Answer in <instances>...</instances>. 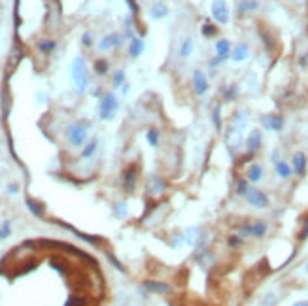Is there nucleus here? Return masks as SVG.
I'll list each match as a JSON object with an SVG mask.
<instances>
[{
	"label": "nucleus",
	"mask_w": 308,
	"mask_h": 306,
	"mask_svg": "<svg viewBox=\"0 0 308 306\" xmlns=\"http://www.w3.org/2000/svg\"><path fill=\"white\" fill-rule=\"evenodd\" d=\"M276 174L282 178V180H290L291 176H293V167L288 165L286 161H276Z\"/></svg>",
	"instance_id": "obj_18"
},
{
	"label": "nucleus",
	"mask_w": 308,
	"mask_h": 306,
	"mask_svg": "<svg viewBox=\"0 0 308 306\" xmlns=\"http://www.w3.org/2000/svg\"><path fill=\"white\" fill-rule=\"evenodd\" d=\"M137 180H138V169L135 167V165L127 167L125 174H123V184H125V191L133 193V191H135V187H137Z\"/></svg>",
	"instance_id": "obj_12"
},
{
	"label": "nucleus",
	"mask_w": 308,
	"mask_h": 306,
	"mask_svg": "<svg viewBox=\"0 0 308 306\" xmlns=\"http://www.w3.org/2000/svg\"><path fill=\"white\" fill-rule=\"evenodd\" d=\"M171 306H174V305H171Z\"/></svg>",
	"instance_id": "obj_46"
},
{
	"label": "nucleus",
	"mask_w": 308,
	"mask_h": 306,
	"mask_svg": "<svg viewBox=\"0 0 308 306\" xmlns=\"http://www.w3.org/2000/svg\"><path fill=\"white\" fill-rule=\"evenodd\" d=\"M97 148H99V140L93 138L89 144H86V148L82 150V159H91L95 155V152H97Z\"/></svg>",
	"instance_id": "obj_26"
},
{
	"label": "nucleus",
	"mask_w": 308,
	"mask_h": 306,
	"mask_svg": "<svg viewBox=\"0 0 308 306\" xmlns=\"http://www.w3.org/2000/svg\"><path fill=\"white\" fill-rule=\"evenodd\" d=\"M159 138H161L159 129L150 127V129H148V133H146V140H148V144H150L152 148H157V146H159Z\"/></svg>",
	"instance_id": "obj_27"
},
{
	"label": "nucleus",
	"mask_w": 308,
	"mask_h": 306,
	"mask_svg": "<svg viewBox=\"0 0 308 306\" xmlns=\"http://www.w3.org/2000/svg\"><path fill=\"white\" fill-rule=\"evenodd\" d=\"M152 17L154 19H163V17L169 16V6L163 2V0H159V2H155L154 6H152Z\"/></svg>",
	"instance_id": "obj_20"
},
{
	"label": "nucleus",
	"mask_w": 308,
	"mask_h": 306,
	"mask_svg": "<svg viewBox=\"0 0 308 306\" xmlns=\"http://www.w3.org/2000/svg\"><path fill=\"white\" fill-rule=\"evenodd\" d=\"M248 57H250V48H248V44H239V46H235L233 51H231V59H233L235 63H244Z\"/></svg>",
	"instance_id": "obj_15"
},
{
	"label": "nucleus",
	"mask_w": 308,
	"mask_h": 306,
	"mask_svg": "<svg viewBox=\"0 0 308 306\" xmlns=\"http://www.w3.org/2000/svg\"><path fill=\"white\" fill-rule=\"evenodd\" d=\"M261 38H263V42H265V48H267V50H274V40L271 38V34L261 33Z\"/></svg>",
	"instance_id": "obj_35"
},
{
	"label": "nucleus",
	"mask_w": 308,
	"mask_h": 306,
	"mask_svg": "<svg viewBox=\"0 0 308 306\" xmlns=\"http://www.w3.org/2000/svg\"><path fill=\"white\" fill-rule=\"evenodd\" d=\"M65 306H87V303H86V299H82V297L70 295L68 299H67V305Z\"/></svg>",
	"instance_id": "obj_32"
},
{
	"label": "nucleus",
	"mask_w": 308,
	"mask_h": 306,
	"mask_svg": "<svg viewBox=\"0 0 308 306\" xmlns=\"http://www.w3.org/2000/svg\"><path fill=\"white\" fill-rule=\"evenodd\" d=\"M25 203H27V206L31 208V212H33L34 216H44V208H42L40 204H36L34 201H31V199H27Z\"/></svg>",
	"instance_id": "obj_34"
},
{
	"label": "nucleus",
	"mask_w": 308,
	"mask_h": 306,
	"mask_svg": "<svg viewBox=\"0 0 308 306\" xmlns=\"http://www.w3.org/2000/svg\"><path fill=\"white\" fill-rule=\"evenodd\" d=\"M21 59H23V50L16 46V48L12 50V53H10V57H8V70H6L8 76L14 74V70L17 68V65L21 63Z\"/></svg>",
	"instance_id": "obj_14"
},
{
	"label": "nucleus",
	"mask_w": 308,
	"mask_h": 306,
	"mask_svg": "<svg viewBox=\"0 0 308 306\" xmlns=\"http://www.w3.org/2000/svg\"><path fill=\"white\" fill-rule=\"evenodd\" d=\"M229 17H231V12H229V6L225 0H214L212 2V19L216 21V25H227L229 23Z\"/></svg>",
	"instance_id": "obj_7"
},
{
	"label": "nucleus",
	"mask_w": 308,
	"mask_h": 306,
	"mask_svg": "<svg viewBox=\"0 0 308 306\" xmlns=\"http://www.w3.org/2000/svg\"><path fill=\"white\" fill-rule=\"evenodd\" d=\"M240 246H242V237L240 235L229 237V248H240Z\"/></svg>",
	"instance_id": "obj_36"
},
{
	"label": "nucleus",
	"mask_w": 308,
	"mask_h": 306,
	"mask_svg": "<svg viewBox=\"0 0 308 306\" xmlns=\"http://www.w3.org/2000/svg\"><path fill=\"white\" fill-rule=\"evenodd\" d=\"M118 108H120V102L116 99V95L114 93H106L101 104H99V118L104 119V121H110L118 114Z\"/></svg>",
	"instance_id": "obj_3"
},
{
	"label": "nucleus",
	"mask_w": 308,
	"mask_h": 306,
	"mask_svg": "<svg viewBox=\"0 0 308 306\" xmlns=\"http://www.w3.org/2000/svg\"><path fill=\"white\" fill-rule=\"evenodd\" d=\"M123 84H125V72H123V70H116V72H114L112 85L118 89V87H123Z\"/></svg>",
	"instance_id": "obj_31"
},
{
	"label": "nucleus",
	"mask_w": 308,
	"mask_h": 306,
	"mask_svg": "<svg viewBox=\"0 0 308 306\" xmlns=\"http://www.w3.org/2000/svg\"><path fill=\"white\" fill-rule=\"evenodd\" d=\"M293 306H308V301H301V303H295Z\"/></svg>",
	"instance_id": "obj_44"
},
{
	"label": "nucleus",
	"mask_w": 308,
	"mask_h": 306,
	"mask_svg": "<svg viewBox=\"0 0 308 306\" xmlns=\"http://www.w3.org/2000/svg\"><path fill=\"white\" fill-rule=\"evenodd\" d=\"M63 227H67L68 231H72L74 235L78 238H82V240H86V242H89V244H97V242H103V238H99V237H89V235H84V233H80V231H76L74 227H70V225H67V223H61Z\"/></svg>",
	"instance_id": "obj_25"
},
{
	"label": "nucleus",
	"mask_w": 308,
	"mask_h": 306,
	"mask_svg": "<svg viewBox=\"0 0 308 306\" xmlns=\"http://www.w3.org/2000/svg\"><path fill=\"white\" fill-rule=\"evenodd\" d=\"M231 51H233V46H231V42H229L227 38L218 40V42H216V59L210 61V68H216L218 65L225 63V61L231 57Z\"/></svg>",
	"instance_id": "obj_6"
},
{
	"label": "nucleus",
	"mask_w": 308,
	"mask_h": 306,
	"mask_svg": "<svg viewBox=\"0 0 308 306\" xmlns=\"http://www.w3.org/2000/svg\"><path fill=\"white\" fill-rule=\"evenodd\" d=\"M121 44H123V36L118 33H110L99 42V50L101 51L114 50V48H121Z\"/></svg>",
	"instance_id": "obj_11"
},
{
	"label": "nucleus",
	"mask_w": 308,
	"mask_h": 306,
	"mask_svg": "<svg viewBox=\"0 0 308 306\" xmlns=\"http://www.w3.org/2000/svg\"><path fill=\"white\" fill-rule=\"evenodd\" d=\"M212 121H214V127L218 131H222V106H214L212 108Z\"/></svg>",
	"instance_id": "obj_29"
},
{
	"label": "nucleus",
	"mask_w": 308,
	"mask_h": 306,
	"mask_svg": "<svg viewBox=\"0 0 308 306\" xmlns=\"http://www.w3.org/2000/svg\"><path fill=\"white\" fill-rule=\"evenodd\" d=\"M269 233V225L265 221H252V223H244L240 225L239 235L240 237H254L261 238Z\"/></svg>",
	"instance_id": "obj_4"
},
{
	"label": "nucleus",
	"mask_w": 308,
	"mask_h": 306,
	"mask_svg": "<svg viewBox=\"0 0 308 306\" xmlns=\"http://www.w3.org/2000/svg\"><path fill=\"white\" fill-rule=\"evenodd\" d=\"M261 144H263V133L259 129H254L246 138V152L256 155L259 152V148H261Z\"/></svg>",
	"instance_id": "obj_10"
},
{
	"label": "nucleus",
	"mask_w": 308,
	"mask_h": 306,
	"mask_svg": "<svg viewBox=\"0 0 308 306\" xmlns=\"http://www.w3.org/2000/svg\"><path fill=\"white\" fill-rule=\"evenodd\" d=\"M259 8V2L257 0H239V6H237V12L240 16H246V14H252Z\"/></svg>",
	"instance_id": "obj_17"
},
{
	"label": "nucleus",
	"mask_w": 308,
	"mask_h": 306,
	"mask_svg": "<svg viewBox=\"0 0 308 306\" xmlns=\"http://www.w3.org/2000/svg\"><path fill=\"white\" fill-rule=\"evenodd\" d=\"M193 48H195V42H193V38H191V36H188V38L182 42V46H180V57H182V59L191 57Z\"/></svg>",
	"instance_id": "obj_22"
},
{
	"label": "nucleus",
	"mask_w": 308,
	"mask_h": 306,
	"mask_svg": "<svg viewBox=\"0 0 308 306\" xmlns=\"http://www.w3.org/2000/svg\"><path fill=\"white\" fill-rule=\"evenodd\" d=\"M108 70H110V67H108V61H106V59H99V61H95V72H97L99 76H106V74H108Z\"/></svg>",
	"instance_id": "obj_30"
},
{
	"label": "nucleus",
	"mask_w": 308,
	"mask_h": 306,
	"mask_svg": "<svg viewBox=\"0 0 308 306\" xmlns=\"http://www.w3.org/2000/svg\"><path fill=\"white\" fill-rule=\"evenodd\" d=\"M261 127L273 133H280L284 129V118L280 114H265L261 116Z\"/></svg>",
	"instance_id": "obj_9"
},
{
	"label": "nucleus",
	"mask_w": 308,
	"mask_h": 306,
	"mask_svg": "<svg viewBox=\"0 0 308 306\" xmlns=\"http://www.w3.org/2000/svg\"><path fill=\"white\" fill-rule=\"evenodd\" d=\"M55 48H57V44L53 42V40H42V42H38V51L40 53H51V51H55Z\"/></svg>",
	"instance_id": "obj_28"
},
{
	"label": "nucleus",
	"mask_w": 308,
	"mask_h": 306,
	"mask_svg": "<svg viewBox=\"0 0 308 306\" xmlns=\"http://www.w3.org/2000/svg\"><path fill=\"white\" fill-rule=\"evenodd\" d=\"M274 301H276V295H274V293H269L267 299H265V306H274Z\"/></svg>",
	"instance_id": "obj_42"
},
{
	"label": "nucleus",
	"mask_w": 308,
	"mask_h": 306,
	"mask_svg": "<svg viewBox=\"0 0 308 306\" xmlns=\"http://www.w3.org/2000/svg\"><path fill=\"white\" fill-rule=\"evenodd\" d=\"M144 53V40L142 38H133L131 44H129V57L137 59Z\"/></svg>",
	"instance_id": "obj_19"
},
{
	"label": "nucleus",
	"mask_w": 308,
	"mask_h": 306,
	"mask_svg": "<svg viewBox=\"0 0 308 306\" xmlns=\"http://www.w3.org/2000/svg\"><path fill=\"white\" fill-rule=\"evenodd\" d=\"M82 44H84L86 48H89V46L93 44V36H91V33H84V36H82Z\"/></svg>",
	"instance_id": "obj_37"
},
{
	"label": "nucleus",
	"mask_w": 308,
	"mask_h": 306,
	"mask_svg": "<svg viewBox=\"0 0 308 306\" xmlns=\"http://www.w3.org/2000/svg\"><path fill=\"white\" fill-rule=\"evenodd\" d=\"M129 93V84H123V95H127Z\"/></svg>",
	"instance_id": "obj_45"
},
{
	"label": "nucleus",
	"mask_w": 308,
	"mask_h": 306,
	"mask_svg": "<svg viewBox=\"0 0 308 306\" xmlns=\"http://www.w3.org/2000/svg\"><path fill=\"white\" fill-rule=\"evenodd\" d=\"M261 178H263V167L259 163H252L246 170V180L250 184H257V182H261Z\"/></svg>",
	"instance_id": "obj_16"
},
{
	"label": "nucleus",
	"mask_w": 308,
	"mask_h": 306,
	"mask_svg": "<svg viewBox=\"0 0 308 306\" xmlns=\"http://www.w3.org/2000/svg\"><path fill=\"white\" fill-rule=\"evenodd\" d=\"M248 189H250V182H248V180H239V182H237V195L244 197V195L248 193Z\"/></svg>",
	"instance_id": "obj_33"
},
{
	"label": "nucleus",
	"mask_w": 308,
	"mask_h": 306,
	"mask_svg": "<svg viewBox=\"0 0 308 306\" xmlns=\"http://www.w3.org/2000/svg\"><path fill=\"white\" fill-rule=\"evenodd\" d=\"M244 199H246V203L250 204V206H254L257 210H265L271 201H269V197H267V193H263L261 189H257V187H252L248 189V193L244 195Z\"/></svg>",
	"instance_id": "obj_5"
},
{
	"label": "nucleus",
	"mask_w": 308,
	"mask_h": 306,
	"mask_svg": "<svg viewBox=\"0 0 308 306\" xmlns=\"http://www.w3.org/2000/svg\"><path fill=\"white\" fill-rule=\"evenodd\" d=\"M101 93H103V91H101V89H99V87H97V89H95V91H93V97H101Z\"/></svg>",
	"instance_id": "obj_43"
},
{
	"label": "nucleus",
	"mask_w": 308,
	"mask_h": 306,
	"mask_svg": "<svg viewBox=\"0 0 308 306\" xmlns=\"http://www.w3.org/2000/svg\"><path fill=\"white\" fill-rule=\"evenodd\" d=\"M127 6H129V10L133 12V16H137V14H138V4H137V0H127Z\"/></svg>",
	"instance_id": "obj_40"
},
{
	"label": "nucleus",
	"mask_w": 308,
	"mask_h": 306,
	"mask_svg": "<svg viewBox=\"0 0 308 306\" xmlns=\"http://www.w3.org/2000/svg\"><path fill=\"white\" fill-rule=\"evenodd\" d=\"M239 91H240L239 85H229V87H223L222 95L227 102H233V101H237V99H239Z\"/></svg>",
	"instance_id": "obj_23"
},
{
	"label": "nucleus",
	"mask_w": 308,
	"mask_h": 306,
	"mask_svg": "<svg viewBox=\"0 0 308 306\" xmlns=\"http://www.w3.org/2000/svg\"><path fill=\"white\" fill-rule=\"evenodd\" d=\"M308 238V218L305 221V225H303V229H301V233H299V240H307Z\"/></svg>",
	"instance_id": "obj_38"
},
{
	"label": "nucleus",
	"mask_w": 308,
	"mask_h": 306,
	"mask_svg": "<svg viewBox=\"0 0 308 306\" xmlns=\"http://www.w3.org/2000/svg\"><path fill=\"white\" fill-rule=\"evenodd\" d=\"M201 33L205 38H214V36H218V25H214L212 21H205L201 27Z\"/></svg>",
	"instance_id": "obj_24"
},
{
	"label": "nucleus",
	"mask_w": 308,
	"mask_h": 306,
	"mask_svg": "<svg viewBox=\"0 0 308 306\" xmlns=\"http://www.w3.org/2000/svg\"><path fill=\"white\" fill-rule=\"evenodd\" d=\"M87 131H89V121H76L67 127V140L70 146L82 148L87 142Z\"/></svg>",
	"instance_id": "obj_2"
},
{
	"label": "nucleus",
	"mask_w": 308,
	"mask_h": 306,
	"mask_svg": "<svg viewBox=\"0 0 308 306\" xmlns=\"http://www.w3.org/2000/svg\"><path fill=\"white\" fill-rule=\"evenodd\" d=\"M144 288L150 289V291H154V293H171V286H169V284H161V282H152V280L144 282Z\"/></svg>",
	"instance_id": "obj_21"
},
{
	"label": "nucleus",
	"mask_w": 308,
	"mask_h": 306,
	"mask_svg": "<svg viewBox=\"0 0 308 306\" xmlns=\"http://www.w3.org/2000/svg\"><path fill=\"white\" fill-rule=\"evenodd\" d=\"M291 167H293V174L305 176V172H307V155H305L303 152H297L295 155H293Z\"/></svg>",
	"instance_id": "obj_13"
},
{
	"label": "nucleus",
	"mask_w": 308,
	"mask_h": 306,
	"mask_svg": "<svg viewBox=\"0 0 308 306\" xmlns=\"http://www.w3.org/2000/svg\"><path fill=\"white\" fill-rule=\"evenodd\" d=\"M191 85H193V91H195L197 97H205L206 93H208V89H210V84H208V80H206L205 72H201V70H195V72H193Z\"/></svg>",
	"instance_id": "obj_8"
},
{
	"label": "nucleus",
	"mask_w": 308,
	"mask_h": 306,
	"mask_svg": "<svg viewBox=\"0 0 308 306\" xmlns=\"http://www.w3.org/2000/svg\"><path fill=\"white\" fill-rule=\"evenodd\" d=\"M10 237V223L6 221L4 225H2V231H0V238H8Z\"/></svg>",
	"instance_id": "obj_39"
},
{
	"label": "nucleus",
	"mask_w": 308,
	"mask_h": 306,
	"mask_svg": "<svg viewBox=\"0 0 308 306\" xmlns=\"http://www.w3.org/2000/svg\"><path fill=\"white\" fill-rule=\"evenodd\" d=\"M70 74H72V84L78 95H84L87 91V85H89V78H87V70H86V61L82 57H76L72 67H70Z\"/></svg>",
	"instance_id": "obj_1"
},
{
	"label": "nucleus",
	"mask_w": 308,
	"mask_h": 306,
	"mask_svg": "<svg viewBox=\"0 0 308 306\" xmlns=\"http://www.w3.org/2000/svg\"><path fill=\"white\" fill-rule=\"evenodd\" d=\"M108 257H110V263H112V265H116V267H118V269H120L121 272L125 271V269H123V265H121L120 261H118V259H116V257H114V255L112 254H108Z\"/></svg>",
	"instance_id": "obj_41"
}]
</instances>
